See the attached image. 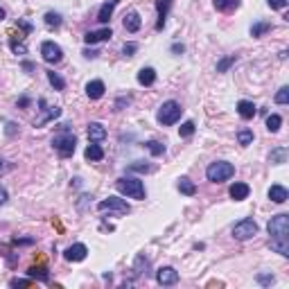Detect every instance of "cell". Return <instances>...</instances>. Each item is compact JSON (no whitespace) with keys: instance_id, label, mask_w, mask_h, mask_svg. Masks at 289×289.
Segmentation results:
<instances>
[{"instance_id":"6da1fadb","label":"cell","mask_w":289,"mask_h":289,"mask_svg":"<svg viewBox=\"0 0 289 289\" xmlns=\"http://www.w3.org/2000/svg\"><path fill=\"white\" fill-rule=\"evenodd\" d=\"M269 235H271V249L287 257L289 256V215L280 212V215L271 217L269 222Z\"/></svg>"},{"instance_id":"7a4b0ae2","label":"cell","mask_w":289,"mask_h":289,"mask_svg":"<svg viewBox=\"0 0 289 289\" xmlns=\"http://www.w3.org/2000/svg\"><path fill=\"white\" fill-rule=\"evenodd\" d=\"M52 147L59 151L61 156H72L75 154V147H77V138H75V133L70 131V125H61L59 131L54 133L52 138Z\"/></svg>"},{"instance_id":"3957f363","label":"cell","mask_w":289,"mask_h":289,"mask_svg":"<svg viewBox=\"0 0 289 289\" xmlns=\"http://www.w3.org/2000/svg\"><path fill=\"white\" fill-rule=\"evenodd\" d=\"M115 188H118L120 194H127L129 199H144V185L140 178H133V177H122L115 181Z\"/></svg>"},{"instance_id":"277c9868","label":"cell","mask_w":289,"mask_h":289,"mask_svg":"<svg viewBox=\"0 0 289 289\" xmlns=\"http://www.w3.org/2000/svg\"><path fill=\"white\" fill-rule=\"evenodd\" d=\"M233 174H235V167H233V163H228V161H215V163H210L208 170H206V177H208V181H212V183H224V181H228Z\"/></svg>"},{"instance_id":"5b68a950","label":"cell","mask_w":289,"mask_h":289,"mask_svg":"<svg viewBox=\"0 0 289 289\" xmlns=\"http://www.w3.org/2000/svg\"><path fill=\"white\" fill-rule=\"evenodd\" d=\"M181 113H183V109H181V104L178 102H174V99H167V102H163L161 104V109H158V122L163 127H170V125H177L178 120H181Z\"/></svg>"},{"instance_id":"8992f818","label":"cell","mask_w":289,"mask_h":289,"mask_svg":"<svg viewBox=\"0 0 289 289\" xmlns=\"http://www.w3.org/2000/svg\"><path fill=\"white\" fill-rule=\"evenodd\" d=\"M97 210L99 212H109V215H115V217H122V215H127V212L131 210V208H129V204H127L125 199L109 197V199H104V201H99Z\"/></svg>"},{"instance_id":"52a82bcc","label":"cell","mask_w":289,"mask_h":289,"mask_svg":"<svg viewBox=\"0 0 289 289\" xmlns=\"http://www.w3.org/2000/svg\"><path fill=\"white\" fill-rule=\"evenodd\" d=\"M256 235H257V224L251 217H246V219H242V222H237L233 226V237L240 240V242H246V240H251Z\"/></svg>"},{"instance_id":"ba28073f","label":"cell","mask_w":289,"mask_h":289,"mask_svg":"<svg viewBox=\"0 0 289 289\" xmlns=\"http://www.w3.org/2000/svg\"><path fill=\"white\" fill-rule=\"evenodd\" d=\"M41 57L46 64H59L64 59V50H61L54 41H46L43 46H41Z\"/></svg>"},{"instance_id":"9c48e42d","label":"cell","mask_w":289,"mask_h":289,"mask_svg":"<svg viewBox=\"0 0 289 289\" xmlns=\"http://www.w3.org/2000/svg\"><path fill=\"white\" fill-rule=\"evenodd\" d=\"M39 106H41V118L34 122V127H43L46 122H50V120H54V118H59V115H61L59 106H48L43 97L39 99Z\"/></svg>"},{"instance_id":"30bf717a","label":"cell","mask_w":289,"mask_h":289,"mask_svg":"<svg viewBox=\"0 0 289 289\" xmlns=\"http://www.w3.org/2000/svg\"><path fill=\"white\" fill-rule=\"evenodd\" d=\"M156 280L158 285H163V287H172V285L178 283V271L174 267H161L156 271Z\"/></svg>"},{"instance_id":"8fae6325","label":"cell","mask_w":289,"mask_h":289,"mask_svg":"<svg viewBox=\"0 0 289 289\" xmlns=\"http://www.w3.org/2000/svg\"><path fill=\"white\" fill-rule=\"evenodd\" d=\"M86 256H88L86 244H72V246L66 249V253H64V257H66L68 262H81V260H86Z\"/></svg>"},{"instance_id":"7c38bea8","label":"cell","mask_w":289,"mask_h":289,"mask_svg":"<svg viewBox=\"0 0 289 289\" xmlns=\"http://www.w3.org/2000/svg\"><path fill=\"white\" fill-rule=\"evenodd\" d=\"M113 36L111 27H102V30H93V32H86L84 41L86 46H95V43H99V41H109Z\"/></svg>"},{"instance_id":"4fadbf2b","label":"cell","mask_w":289,"mask_h":289,"mask_svg":"<svg viewBox=\"0 0 289 289\" xmlns=\"http://www.w3.org/2000/svg\"><path fill=\"white\" fill-rule=\"evenodd\" d=\"M174 0H156V12H158V20H156V30L161 32L165 27V18H167V12H170V7Z\"/></svg>"},{"instance_id":"5bb4252c","label":"cell","mask_w":289,"mask_h":289,"mask_svg":"<svg viewBox=\"0 0 289 289\" xmlns=\"http://www.w3.org/2000/svg\"><path fill=\"white\" fill-rule=\"evenodd\" d=\"M104 91H106V86L102 79H93V81H88L86 84V95L91 99H99V97H104Z\"/></svg>"},{"instance_id":"9a60e30c","label":"cell","mask_w":289,"mask_h":289,"mask_svg":"<svg viewBox=\"0 0 289 289\" xmlns=\"http://www.w3.org/2000/svg\"><path fill=\"white\" fill-rule=\"evenodd\" d=\"M118 2H120V0H106L104 5L99 7V12H97V20L102 23V25H106V23L111 20V14H113V9L118 7Z\"/></svg>"},{"instance_id":"2e32d148","label":"cell","mask_w":289,"mask_h":289,"mask_svg":"<svg viewBox=\"0 0 289 289\" xmlns=\"http://www.w3.org/2000/svg\"><path fill=\"white\" fill-rule=\"evenodd\" d=\"M106 138V129L102 122H91L88 125V140L91 143H102Z\"/></svg>"},{"instance_id":"e0dca14e","label":"cell","mask_w":289,"mask_h":289,"mask_svg":"<svg viewBox=\"0 0 289 289\" xmlns=\"http://www.w3.org/2000/svg\"><path fill=\"white\" fill-rule=\"evenodd\" d=\"M228 194L235 199V201H244V199H249L251 188L246 183H233L230 185V190H228Z\"/></svg>"},{"instance_id":"ac0fdd59","label":"cell","mask_w":289,"mask_h":289,"mask_svg":"<svg viewBox=\"0 0 289 289\" xmlns=\"http://www.w3.org/2000/svg\"><path fill=\"white\" fill-rule=\"evenodd\" d=\"M269 199L273 201V204H285V201L289 199L287 188H283V185H271L269 188Z\"/></svg>"},{"instance_id":"d6986e66","label":"cell","mask_w":289,"mask_h":289,"mask_svg":"<svg viewBox=\"0 0 289 289\" xmlns=\"http://www.w3.org/2000/svg\"><path fill=\"white\" fill-rule=\"evenodd\" d=\"M237 113H240V118L251 120L257 113V109H256V104H253V102H249V99H242V102L237 104Z\"/></svg>"},{"instance_id":"ffe728a7","label":"cell","mask_w":289,"mask_h":289,"mask_svg":"<svg viewBox=\"0 0 289 289\" xmlns=\"http://www.w3.org/2000/svg\"><path fill=\"white\" fill-rule=\"evenodd\" d=\"M140 25H143V20H140V16H138V12H129L125 16V30L127 32H138L140 30Z\"/></svg>"},{"instance_id":"44dd1931","label":"cell","mask_w":289,"mask_h":289,"mask_svg":"<svg viewBox=\"0 0 289 289\" xmlns=\"http://www.w3.org/2000/svg\"><path fill=\"white\" fill-rule=\"evenodd\" d=\"M149 269H151V264H149L147 257H144V256L136 257V262H133V271H136V276H149Z\"/></svg>"},{"instance_id":"7402d4cb","label":"cell","mask_w":289,"mask_h":289,"mask_svg":"<svg viewBox=\"0 0 289 289\" xmlns=\"http://www.w3.org/2000/svg\"><path fill=\"white\" fill-rule=\"evenodd\" d=\"M156 81V70L154 68H143V70L138 72V84L140 86H151Z\"/></svg>"},{"instance_id":"603a6c76","label":"cell","mask_w":289,"mask_h":289,"mask_svg":"<svg viewBox=\"0 0 289 289\" xmlns=\"http://www.w3.org/2000/svg\"><path fill=\"white\" fill-rule=\"evenodd\" d=\"M27 276L32 278V280H41V283H48V280H50V273H48L46 267H30V269H27Z\"/></svg>"},{"instance_id":"cb8c5ba5","label":"cell","mask_w":289,"mask_h":289,"mask_svg":"<svg viewBox=\"0 0 289 289\" xmlns=\"http://www.w3.org/2000/svg\"><path fill=\"white\" fill-rule=\"evenodd\" d=\"M178 190H181V194H185V197H194L197 194V185L192 183L190 178H178Z\"/></svg>"},{"instance_id":"d4e9b609","label":"cell","mask_w":289,"mask_h":289,"mask_svg":"<svg viewBox=\"0 0 289 289\" xmlns=\"http://www.w3.org/2000/svg\"><path fill=\"white\" fill-rule=\"evenodd\" d=\"M86 158L88 161H102L104 158V149L99 147V143H91L86 147Z\"/></svg>"},{"instance_id":"484cf974","label":"cell","mask_w":289,"mask_h":289,"mask_svg":"<svg viewBox=\"0 0 289 289\" xmlns=\"http://www.w3.org/2000/svg\"><path fill=\"white\" fill-rule=\"evenodd\" d=\"M267 32H271V23H264V20H260V23H253L251 25V36H264Z\"/></svg>"},{"instance_id":"4316f807","label":"cell","mask_w":289,"mask_h":289,"mask_svg":"<svg viewBox=\"0 0 289 289\" xmlns=\"http://www.w3.org/2000/svg\"><path fill=\"white\" fill-rule=\"evenodd\" d=\"M215 7L219 12H233L240 7V0H215Z\"/></svg>"},{"instance_id":"83f0119b","label":"cell","mask_w":289,"mask_h":289,"mask_svg":"<svg viewBox=\"0 0 289 289\" xmlns=\"http://www.w3.org/2000/svg\"><path fill=\"white\" fill-rule=\"evenodd\" d=\"M48 81H50V84H52L57 91H64V88H66V81H64V77H61V75H57L54 70H48Z\"/></svg>"},{"instance_id":"f1b7e54d","label":"cell","mask_w":289,"mask_h":289,"mask_svg":"<svg viewBox=\"0 0 289 289\" xmlns=\"http://www.w3.org/2000/svg\"><path fill=\"white\" fill-rule=\"evenodd\" d=\"M287 161V149L285 147H276V149L271 151V163L273 165H283Z\"/></svg>"},{"instance_id":"f546056e","label":"cell","mask_w":289,"mask_h":289,"mask_svg":"<svg viewBox=\"0 0 289 289\" xmlns=\"http://www.w3.org/2000/svg\"><path fill=\"white\" fill-rule=\"evenodd\" d=\"M144 147L151 151V156H163V154H165V144L161 143V140H149Z\"/></svg>"},{"instance_id":"4dcf8cb0","label":"cell","mask_w":289,"mask_h":289,"mask_svg":"<svg viewBox=\"0 0 289 289\" xmlns=\"http://www.w3.org/2000/svg\"><path fill=\"white\" fill-rule=\"evenodd\" d=\"M280 125H283V118H280V115H276V113H273V115H269V118H267V129H269L271 133L280 131Z\"/></svg>"},{"instance_id":"1f68e13d","label":"cell","mask_w":289,"mask_h":289,"mask_svg":"<svg viewBox=\"0 0 289 289\" xmlns=\"http://www.w3.org/2000/svg\"><path fill=\"white\" fill-rule=\"evenodd\" d=\"M237 143L242 144V147H249V144L253 143V131H249V129H242V131H237Z\"/></svg>"},{"instance_id":"d6a6232c","label":"cell","mask_w":289,"mask_h":289,"mask_svg":"<svg viewBox=\"0 0 289 289\" xmlns=\"http://www.w3.org/2000/svg\"><path fill=\"white\" fill-rule=\"evenodd\" d=\"M194 129H197V127H194V122H192V120H188V122H183V125L178 127V133H181V138H190L192 133H194Z\"/></svg>"},{"instance_id":"836d02e7","label":"cell","mask_w":289,"mask_h":289,"mask_svg":"<svg viewBox=\"0 0 289 289\" xmlns=\"http://www.w3.org/2000/svg\"><path fill=\"white\" fill-rule=\"evenodd\" d=\"M46 25H48V27H61V14L48 12V14H46Z\"/></svg>"},{"instance_id":"e575fe53","label":"cell","mask_w":289,"mask_h":289,"mask_svg":"<svg viewBox=\"0 0 289 289\" xmlns=\"http://www.w3.org/2000/svg\"><path fill=\"white\" fill-rule=\"evenodd\" d=\"M235 61H237L235 54H233V57H226V59H222L219 64H217V72H226L230 66H233V64H235Z\"/></svg>"},{"instance_id":"d590c367","label":"cell","mask_w":289,"mask_h":289,"mask_svg":"<svg viewBox=\"0 0 289 289\" xmlns=\"http://www.w3.org/2000/svg\"><path fill=\"white\" fill-rule=\"evenodd\" d=\"M151 170H154V167L147 165V163H143V161H136V163L129 165V172H151Z\"/></svg>"},{"instance_id":"8d00e7d4","label":"cell","mask_w":289,"mask_h":289,"mask_svg":"<svg viewBox=\"0 0 289 289\" xmlns=\"http://www.w3.org/2000/svg\"><path fill=\"white\" fill-rule=\"evenodd\" d=\"M276 102H278V104H287V102H289V88H287V86H283V88L276 93Z\"/></svg>"},{"instance_id":"74e56055","label":"cell","mask_w":289,"mask_h":289,"mask_svg":"<svg viewBox=\"0 0 289 289\" xmlns=\"http://www.w3.org/2000/svg\"><path fill=\"white\" fill-rule=\"evenodd\" d=\"M32 285V278H14L9 280V287H30Z\"/></svg>"},{"instance_id":"f35d334b","label":"cell","mask_w":289,"mask_h":289,"mask_svg":"<svg viewBox=\"0 0 289 289\" xmlns=\"http://www.w3.org/2000/svg\"><path fill=\"white\" fill-rule=\"evenodd\" d=\"M9 46H12V50H14L16 54H25V52H27V46H25V43H18L16 39L9 41Z\"/></svg>"},{"instance_id":"ab89813d","label":"cell","mask_w":289,"mask_h":289,"mask_svg":"<svg viewBox=\"0 0 289 289\" xmlns=\"http://www.w3.org/2000/svg\"><path fill=\"white\" fill-rule=\"evenodd\" d=\"M287 2H289V0H267V5H269L271 9H285Z\"/></svg>"},{"instance_id":"60d3db41","label":"cell","mask_w":289,"mask_h":289,"mask_svg":"<svg viewBox=\"0 0 289 289\" xmlns=\"http://www.w3.org/2000/svg\"><path fill=\"white\" fill-rule=\"evenodd\" d=\"M257 283L260 285H273L276 283V278L269 276V273H260V276H257Z\"/></svg>"},{"instance_id":"b9f144b4","label":"cell","mask_w":289,"mask_h":289,"mask_svg":"<svg viewBox=\"0 0 289 289\" xmlns=\"http://www.w3.org/2000/svg\"><path fill=\"white\" fill-rule=\"evenodd\" d=\"M136 50H138V46H136V43H127V46L122 48V54H125V57H133V52H136Z\"/></svg>"},{"instance_id":"7bdbcfd3","label":"cell","mask_w":289,"mask_h":289,"mask_svg":"<svg viewBox=\"0 0 289 289\" xmlns=\"http://www.w3.org/2000/svg\"><path fill=\"white\" fill-rule=\"evenodd\" d=\"M97 50H91V48H86V50H84V57H86V59H95V57H97Z\"/></svg>"},{"instance_id":"ee69618b","label":"cell","mask_w":289,"mask_h":289,"mask_svg":"<svg viewBox=\"0 0 289 289\" xmlns=\"http://www.w3.org/2000/svg\"><path fill=\"white\" fill-rule=\"evenodd\" d=\"M183 50H185L183 43H174V46H172V52L174 54H183Z\"/></svg>"},{"instance_id":"f6af8a7d","label":"cell","mask_w":289,"mask_h":289,"mask_svg":"<svg viewBox=\"0 0 289 289\" xmlns=\"http://www.w3.org/2000/svg\"><path fill=\"white\" fill-rule=\"evenodd\" d=\"M18 25H20V27H23V30H25V32H27V34L32 32V25H30V23H27V20H18Z\"/></svg>"},{"instance_id":"bcb514c9","label":"cell","mask_w":289,"mask_h":289,"mask_svg":"<svg viewBox=\"0 0 289 289\" xmlns=\"http://www.w3.org/2000/svg\"><path fill=\"white\" fill-rule=\"evenodd\" d=\"M125 104H129V97H120L118 102H115V109H122Z\"/></svg>"},{"instance_id":"7dc6e473","label":"cell","mask_w":289,"mask_h":289,"mask_svg":"<svg viewBox=\"0 0 289 289\" xmlns=\"http://www.w3.org/2000/svg\"><path fill=\"white\" fill-rule=\"evenodd\" d=\"M7 204V190L5 188H0V206Z\"/></svg>"},{"instance_id":"c3c4849f","label":"cell","mask_w":289,"mask_h":289,"mask_svg":"<svg viewBox=\"0 0 289 289\" xmlns=\"http://www.w3.org/2000/svg\"><path fill=\"white\" fill-rule=\"evenodd\" d=\"M18 106H23V109H25V106H30V97H20L18 99Z\"/></svg>"},{"instance_id":"681fc988","label":"cell","mask_w":289,"mask_h":289,"mask_svg":"<svg viewBox=\"0 0 289 289\" xmlns=\"http://www.w3.org/2000/svg\"><path fill=\"white\" fill-rule=\"evenodd\" d=\"M23 68H25L27 72H32V70H34V64H30V61H25V64H23Z\"/></svg>"},{"instance_id":"f907efd6","label":"cell","mask_w":289,"mask_h":289,"mask_svg":"<svg viewBox=\"0 0 289 289\" xmlns=\"http://www.w3.org/2000/svg\"><path fill=\"white\" fill-rule=\"evenodd\" d=\"M5 18V9H2V7H0V20Z\"/></svg>"},{"instance_id":"816d5d0a","label":"cell","mask_w":289,"mask_h":289,"mask_svg":"<svg viewBox=\"0 0 289 289\" xmlns=\"http://www.w3.org/2000/svg\"><path fill=\"white\" fill-rule=\"evenodd\" d=\"M0 170H2V161H0Z\"/></svg>"}]
</instances>
